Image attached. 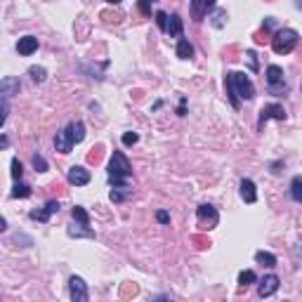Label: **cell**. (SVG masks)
Returning <instances> with one entry per match:
<instances>
[{
	"instance_id": "52a82bcc",
	"label": "cell",
	"mask_w": 302,
	"mask_h": 302,
	"mask_svg": "<svg viewBox=\"0 0 302 302\" xmlns=\"http://www.w3.org/2000/svg\"><path fill=\"white\" fill-rule=\"evenodd\" d=\"M269 118H276V120H286V109L281 104H267L262 106V111H260V125H262L264 120Z\"/></svg>"
},
{
	"instance_id": "30bf717a",
	"label": "cell",
	"mask_w": 302,
	"mask_h": 302,
	"mask_svg": "<svg viewBox=\"0 0 302 302\" xmlns=\"http://www.w3.org/2000/svg\"><path fill=\"white\" fill-rule=\"evenodd\" d=\"M69 182L76 184V186H85V184L90 182V172L85 170L83 165H73V168L69 170Z\"/></svg>"
},
{
	"instance_id": "7bdbcfd3",
	"label": "cell",
	"mask_w": 302,
	"mask_h": 302,
	"mask_svg": "<svg viewBox=\"0 0 302 302\" xmlns=\"http://www.w3.org/2000/svg\"><path fill=\"white\" fill-rule=\"evenodd\" d=\"M151 2H154V0H151Z\"/></svg>"
},
{
	"instance_id": "7402d4cb",
	"label": "cell",
	"mask_w": 302,
	"mask_h": 302,
	"mask_svg": "<svg viewBox=\"0 0 302 302\" xmlns=\"http://www.w3.org/2000/svg\"><path fill=\"white\" fill-rule=\"evenodd\" d=\"M12 196L14 198H28L31 196V186H28V184L17 182L14 184V189H12Z\"/></svg>"
},
{
	"instance_id": "44dd1931",
	"label": "cell",
	"mask_w": 302,
	"mask_h": 302,
	"mask_svg": "<svg viewBox=\"0 0 302 302\" xmlns=\"http://www.w3.org/2000/svg\"><path fill=\"white\" fill-rule=\"evenodd\" d=\"M290 196L295 198L298 203H302V177H293V182H290Z\"/></svg>"
},
{
	"instance_id": "484cf974",
	"label": "cell",
	"mask_w": 302,
	"mask_h": 302,
	"mask_svg": "<svg viewBox=\"0 0 302 302\" xmlns=\"http://www.w3.org/2000/svg\"><path fill=\"white\" fill-rule=\"evenodd\" d=\"M73 217H76L80 224H90V215L85 212L83 206H76V208H73Z\"/></svg>"
},
{
	"instance_id": "7c38bea8",
	"label": "cell",
	"mask_w": 302,
	"mask_h": 302,
	"mask_svg": "<svg viewBox=\"0 0 302 302\" xmlns=\"http://www.w3.org/2000/svg\"><path fill=\"white\" fill-rule=\"evenodd\" d=\"M17 50H19V54H24V57L33 54L38 50V38H36V36H24V38H19Z\"/></svg>"
},
{
	"instance_id": "83f0119b",
	"label": "cell",
	"mask_w": 302,
	"mask_h": 302,
	"mask_svg": "<svg viewBox=\"0 0 302 302\" xmlns=\"http://www.w3.org/2000/svg\"><path fill=\"white\" fill-rule=\"evenodd\" d=\"M168 19H170V17H168L165 12H161V10L156 12V24H158V28H161L163 33L168 31Z\"/></svg>"
},
{
	"instance_id": "1f68e13d",
	"label": "cell",
	"mask_w": 302,
	"mask_h": 302,
	"mask_svg": "<svg viewBox=\"0 0 302 302\" xmlns=\"http://www.w3.org/2000/svg\"><path fill=\"white\" fill-rule=\"evenodd\" d=\"M191 241H194V246H196V248H208V246H210V241H208V236H201V234H196V236H191Z\"/></svg>"
},
{
	"instance_id": "8d00e7d4",
	"label": "cell",
	"mask_w": 302,
	"mask_h": 302,
	"mask_svg": "<svg viewBox=\"0 0 302 302\" xmlns=\"http://www.w3.org/2000/svg\"><path fill=\"white\" fill-rule=\"evenodd\" d=\"M156 220H158L161 224H168V222H170V215H168L165 210H158V212H156Z\"/></svg>"
},
{
	"instance_id": "ffe728a7",
	"label": "cell",
	"mask_w": 302,
	"mask_h": 302,
	"mask_svg": "<svg viewBox=\"0 0 302 302\" xmlns=\"http://www.w3.org/2000/svg\"><path fill=\"white\" fill-rule=\"evenodd\" d=\"M208 7H206V0H191V14H194V19L201 22L203 19V12H206Z\"/></svg>"
},
{
	"instance_id": "8fae6325",
	"label": "cell",
	"mask_w": 302,
	"mask_h": 302,
	"mask_svg": "<svg viewBox=\"0 0 302 302\" xmlns=\"http://www.w3.org/2000/svg\"><path fill=\"white\" fill-rule=\"evenodd\" d=\"M54 149H57L59 154H71L73 142H71V137H69V130H59L54 135Z\"/></svg>"
},
{
	"instance_id": "3957f363",
	"label": "cell",
	"mask_w": 302,
	"mask_h": 302,
	"mask_svg": "<svg viewBox=\"0 0 302 302\" xmlns=\"http://www.w3.org/2000/svg\"><path fill=\"white\" fill-rule=\"evenodd\" d=\"M298 31H293V28H281V31H276L274 38H272V50L276 54H288L295 50V45H298Z\"/></svg>"
},
{
	"instance_id": "ab89813d",
	"label": "cell",
	"mask_w": 302,
	"mask_h": 302,
	"mask_svg": "<svg viewBox=\"0 0 302 302\" xmlns=\"http://www.w3.org/2000/svg\"><path fill=\"white\" fill-rule=\"evenodd\" d=\"M206 7H208V10H212V7H215V0H206Z\"/></svg>"
},
{
	"instance_id": "60d3db41",
	"label": "cell",
	"mask_w": 302,
	"mask_h": 302,
	"mask_svg": "<svg viewBox=\"0 0 302 302\" xmlns=\"http://www.w3.org/2000/svg\"><path fill=\"white\" fill-rule=\"evenodd\" d=\"M106 2H109V5H118L120 0H106Z\"/></svg>"
},
{
	"instance_id": "f35d334b",
	"label": "cell",
	"mask_w": 302,
	"mask_h": 302,
	"mask_svg": "<svg viewBox=\"0 0 302 302\" xmlns=\"http://www.w3.org/2000/svg\"><path fill=\"white\" fill-rule=\"evenodd\" d=\"M102 17H104L106 22H120V14H109V12H104Z\"/></svg>"
},
{
	"instance_id": "4fadbf2b",
	"label": "cell",
	"mask_w": 302,
	"mask_h": 302,
	"mask_svg": "<svg viewBox=\"0 0 302 302\" xmlns=\"http://www.w3.org/2000/svg\"><path fill=\"white\" fill-rule=\"evenodd\" d=\"M241 198L246 203H255L257 201V191H255V182L253 180H241Z\"/></svg>"
},
{
	"instance_id": "9a60e30c",
	"label": "cell",
	"mask_w": 302,
	"mask_h": 302,
	"mask_svg": "<svg viewBox=\"0 0 302 302\" xmlns=\"http://www.w3.org/2000/svg\"><path fill=\"white\" fill-rule=\"evenodd\" d=\"M83 227H88V224H69V236L71 238H80V236H85V238H94V232L92 229H83Z\"/></svg>"
},
{
	"instance_id": "d6a6232c",
	"label": "cell",
	"mask_w": 302,
	"mask_h": 302,
	"mask_svg": "<svg viewBox=\"0 0 302 302\" xmlns=\"http://www.w3.org/2000/svg\"><path fill=\"white\" fill-rule=\"evenodd\" d=\"M253 38H255V43H257V45H264V43L269 40V28H264V26H262V31H257V33H255Z\"/></svg>"
},
{
	"instance_id": "f546056e",
	"label": "cell",
	"mask_w": 302,
	"mask_h": 302,
	"mask_svg": "<svg viewBox=\"0 0 302 302\" xmlns=\"http://www.w3.org/2000/svg\"><path fill=\"white\" fill-rule=\"evenodd\" d=\"M14 88L19 90V83H17L14 78H5V80H2V94H10V90H14Z\"/></svg>"
},
{
	"instance_id": "836d02e7",
	"label": "cell",
	"mask_w": 302,
	"mask_h": 302,
	"mask_svg": "<svg viewBox=\"0 0 302 302\" xmlns=\"http://www.w3.org/2000/svg\"><path fill=\"white\" fill-rule=\"evenodd\" d=\"M33 168H36L38 172H45V170H47V163H45V158L40 156V154H36V156H33Z\"/></svg>"
},
{
	"instance_id": "277c9868",
	"label": "cell",
	"mask_w": 302,
	"mask_h": 302,
	"mask_svg": "<svg viewBox=\"0 0 302 302\" xmlns=\"http://www.w3.org/2000/svg\"><path fill=\"white\" fill-rule=\"evenodd\" d=\"M196 217H198L201 229H212V227H217V222H220V212H217V208H215V206H210V203L198 206Z\"/></svg>"
},
{
	"instance_id": "e0dca14e",
	"label": "cell",
	"mask_w": 302,
	"mask_h": 302,
	"mask_svg": "<svg viewBox=\"0 0 302 302\" xmlns=\"http://www.w3.org/2000/svg\"><path fill=\"white\" fill-rule=\"evenodd\" d=\"M227 19H229L227 10H210V24L215 28H222L227 24Z\"/></svg>"
},
{
	"instance_id": "5b68a950",
	"label": "cell",
	"mask_w": 302,
	"mask_h": 302,
	"mask_svg": "<svg viewBox=\"0 0 302 302\" xmlns=\"http://www.w3.org/2000/svg\"><path fill=\"white\" fill-rule=\"evenodd\" d=\"M267 83H269V92L272 94H283L288 90V85L283 83V69L276 64H272L267 69Z\"/></svg>"
},
{
	"instance_id": "ac0fdd59",
	"label": "cell",
	"mask_w": 302,
	"mask_h": 302,
	"mask_svg": "<svg viewBox=\"0 0 302 302\" xmlns=\"http://www.w3.org/2000/svg\"><path fill=\"white\" fill-rule=\"evenodd\" d=\"M255 260H257V264H262V267H276V257L272 255V253H267V250H260V253H255Z\"/></svg>"
},
{
	"instance_id": "603a6c76",
	"label": "cell",
	"mask_w": 302,
	"mask_h": 302,
	"mask_svg": "<svg viewBox=\"0 0 302 302\" xmlns=\"http://www.w3.org/2000/svg\"><path fill=\"white\" fill-rule=\"evenodd\" d=\"M255 281H257V276H255L253 269H243V272L238 274V283H241V286H250V283H255Z\"/></svg>"
},
{
	"instance_id": "4dcf8cb0",
	"label": "cell",
	"mask_w": 302,
	"mask_h": 302,
	"mask_svg": "<svg viewBox=\"0 0 302 302\" xmlns=\"http://www.w3.org/2000/svg\"><path fill=\"white\" fill-rule=\"evenodd\" d=\"M137 142H139V135L137 132H125L123 135V144L125 146H132V144H137Z\"/></svg>"
},
{
	"instance_id": "9c48e42d",
	"label": "cell",
	"mask_w": 302,
	"mask_h": 302,
	"mask_svg": "<svg viewBox=\"0 0 302 302\" xmlns=\"http://www.w3.org/2000/svg\"><path fill=\"white\" fill-rule=\"evenodd\" d=\"M57 210H59V203H57V201H47L43 210H31L28 212V217H31V220H38V222H47L50 215L57 212Z\"/></svg>"
},
{
	"instance_id": "5bb4252c",
	"label": "cell",
	"mask_w": 302,
	"mask_h": 302,
	"mask_svg": "<svg viewBox=\"0 0 302 302\" xmlns=\"http://www.w3.org/2000/svg\"><path fill=\"white\" fill-rule=\"evenodd\" d=\"M66 130H69V137H71V142H73V144H80V142L85 139V125H83L80 120H73Z\"/></svg>"
},
{
	"instance_id": "f1b7e54d",
	"label": "cell",
	"mask_w": 302,
	"mask_h": 302,
	"mask_svg": "<svg viewBox=\"0 0 302 302\" xmlns=\"http://www.w3.org/2000/svg\"><path fill=\"white\" fill-rule=\"evenodd\" d=\"M102 151H104L102 146H94L90 154H88V163H94V165H97V163L102 161Z\"/></svg>"
},
{
	"instance_id": "8992f818",
	"label": "cell",
	"mask_w": 302,
	"mask_h": 302,
	"mask_svg": "<svg viewBox=\"0 0 302 302\" xmlns=\"http://www.w3.org/2000/svg\"><path fill=\"white\" fill-rule=\"evenodd\" d=\"M69 293H71V300L73 302H85L88 300V286L80 276H71L69 279Z\"/></svg>"
},
{
	"instance_id": "2e32d148",
	"label": "cell",
	"mask_w": 302,
	"mask_h": 302,
	"mask_svg": "<svg viewBox=\"0 0 302 302\" xmlns=\"http://www.w3.org/2000/svg\"><path fill=\"white\" fill-rule=\"evenodd\" d=\"M177 57L180 59H191L194 57V45L186 38H180V43H177Z\"/></svg>"
},
{
	"instance_id": "e575fe53",
	"label": "cell",
	"mask_w": 302,
	"mask_h": 302,
	"mask_svg": "<svg viewBox=\"0 0 302 302\" xmlns=\"http://www.w3.org/2000/svg\"><path fill=\"white\" fill-rule=\"evenodd\" d=\"M120 189H125V186H116V189H111V194H109V198H111L114 203H120V201L125 198V194H123Z\"/></svg>"
},
{
	"instance_id": "4316f807",
	"label": "cell",
	"mask_w": 302,
	"mask_h": 302,
	"mask_svg": "<svg viewBox=\"0 0 302 302\" xmlns=\"http://www.w3.org/2000/svg\"><path fill=\"white\" fill-rule=\"evenodd\" d=\"M22 175H24V168H22L19 158H12V180H14V182H19V180H22Z\"/></svg>"
},
{
	"instance_id": "d6986e66",
	"label": "cell",
	"mask_w": 302,
	"mask_h": 302,
	"mask_svg": "<svg viewBox=\"0 0 302 302\" xmlns=\"http://www.w3.org/2000/svg\"><path fill=\"white\" fill-rule=\"evenodd\" d=\"M165 33H170V36H182V19L177 17V14H172L170 19H168V31Z\"/></svg>"
},
{
	"instance_id": "7a4b0ae2",
	"label": "cell",
	"mask_w": 302,
	"mask_h": 302,
	"mask_svg": "<svg viewBox=\"0 0 302 302\" xmlns=\"http://www.w3.org/2000/svg\"><path fill=\"white\" fill-rule=\"evenodd\" d=\"M130 175H132L130 161L125 158V154L114 151V156L109 161V182L114 184V186H128Z\"/></svg>"
},
{
	"instance_id": "74e56055",
	"label": "cell",
	"mask_w": 302,
	"mask_h": 302,
	"mask_svg": "<svg viewBox=\"0 0 302 302\" xmlns=\"http://www.w3.org/2000/svg\"><path fill=\"white\" fill-rule=\"evenodd\" d=\"M139 10L144 14H151V7H149V0H139Z\"/></svg>"
},
{
	"instance_id": "ba28073f",
	"label": "cell",
	"mask_w": 302,
	"mask_h": 302,
	"mask_svg": "<svg viewBox=\"0 0 302 302\" xmlns=\"http://www.w3.org/2000/svg\"><path fill=\"white\" fill-rule=\"evenodd\" d=\"M276 290H279V276L269 274V276H264L262 281H260L257 295H260V298H269V295H274Z\"/></svg>"
},
{
	"instance_id": "d4e9b609",
	"label": "cell",
	"mask_w": 302,
	"mask_h": 302,
	"mask_svg": "<svg viewBox=\"0 0 302 302\" xmlns=\"http://www.w3.org/2000/svg\"><path fill=\"white\" fill-rule=\"evenodd\" d=\"M139 293V286L137 283H123L120 286V298H135Z\"/></svg>"
},
{
	"instance_id": "6da1fadb",
	"label": "cell",
	"mask_w": 302,
	"mask_h": 302,
	"mask_svg": "<svg viewBox=\"0 0 302 302\" xmlns=\"http://www.w3.org/2000/svg\"><path fill=\"white\" fill-rule=\"evenodd\" d=\"M227 94L234 109H238V97L241 99H253L255 97V88L246 73L241 71H229L227 73Z\"/></svg>"
},
{
	"instance_id": "b9f144b4",
	"label": "cell",
	"mask_w": 302,
	"mask_h": 302,
	"mask_svg": "<svg viewBox=\"0 0 302 302\" xmlns=\"http://www.w3.org/2000/svg\"><path fill=\"white\" fill-rule=\"evenodd\" d=\"M295 5H298V10H302V0H295Z\"/></svg>"
},
{
	"instance_id": "cb8c5ba5",
	"label": "cell",
	"mask_w": 302,
	"mask_h": 302,
	"mask_svg": "<svg viewBox=\"0 0 302 302\" xmlns=\"http://www.w3.org/2000/svg\"><path fill=\"white\" fill-rule=\"evenodd\" d=\"M28 76L33 78V83H43L45 76H47V71H45L43 66H31V69H28Z\"/></svg>"
},
{
	"instance_id": "d590c367",
	"label": "cell",
	"mask_w": 302,
	"mask_h": 302,
	"mask_svg": "<svg viewBox=\"0 0 302 302\" xmlns=\"http://www.w3.org/2000/svg\"><path fill=\"white\" fill-rule=\"evenodd\" d=\"M246 59H248L250 71H257V57H255V52H246Z\"/></svg>"
}]
</instances>
